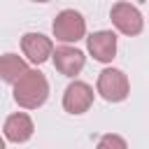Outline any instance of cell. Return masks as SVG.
<instances>
[{
    "label": "cell",
    "instance_id": "1",
    "mask_svg": "<svg viewBox=\"0 0 149 149\" xmlns=\"http://www.w3.org/2000/svg\"><path fill=\"white\" fill-rule=\"evenodd\" d=\"M49 98V81L40 70H26L14 81V100L23 109H37Z\"/></svg>",
    "mask_w": 149,
    "mask_h": 149
},
{
    "label": "cell",
    "instance_id": "2",
    "mask_svg": "<svg viewBox=\"0 0 149 149\" xmlns=\"http://www.w3.org/2000/svg\"><path fill=\"white\" fill-rule=\"evenodd\" d=\"M54 37L63 44H74L79 40L86 37V19L77 12V9H63L56 14L54 23H51Z\"/></svg>",
    "mask_w": 149,
    "mask_h": 149
},
{
    "label": "cell",
    "instance_id": "3",
    "mask_svg": "<svg viewBox=\"0 0 149 149\" xmlns=\"http://www.w3.org/2000/svg\"><path fill=\"white\" fill-rule=\"evenodd\" d=\"M95 91L100 93V98H105L107 102H121L128 98L130 93V81L128 77L116 70V68H105L100 74H98V84H95Z\"/></svg>",
    "mask_w": 149,
    "mask_h": 149
},
{
    "label": "cell",
    "instance_id": "4",
    "mask_svg": "<svg viewBox=\"0 0 149 149\" xmlns=\"http://www.w3.org/2000/svg\"><path fill=\"white\" fill-rule=\"evenodd\" d=\"M109 19H112L114 28H116L119 33L128 35V37H133V35H140V33H142V28H144L142 12H140L135 5L126 2V0H119V2H114V5H112Z\"/></svg>",
    "mask_w": 149,
    "mask_h": 149
},
{
    "label": "cell",
    "instance_id": "5",
    "mask_svg": "<svg viewBox=\"0 0 149 149\" xmlns=\"http://www.w3.org/2000/svg\"><path fill=\"white\" fill-rule=\"evenodd\" d=\"M93 105V88L86 81H72L63 93V109L68 114H84Z\"/></svg>",
    "mask_w": 149,
    "mask_h": 149
},
{
    "label": "cell",
    "instance_id": "6",
    "mask_svg": "<svg viewBox=\"0 0 149 149\" xmlns=\"http://www.w3.org/2000/svg\"><path fill=\"white\" fill-rule=\"evenodd\" d=\"M21 51H23V56L33 65H40V63H44V61L51 58L54 42L47 35H42V33H26L21 37Z\"/></svg>",
    "mask_w": 149,
    "mask_h": 149
},
{
    "label": "cell",
    "instance_id": "7",
    "mask_svg": "<svg viewBox=\"0 0 149 149\" xmlns=\"http://www.w3.org/2000/svg\"><path fill=\"white\" fill-rule=\"evenodd\" d=\"M51 58H54V68H56L61 74H65V77L79 74V72L84 70V63H86L84 51H79V49L70 47V44L56 47L54 54H51Z\"/></svg>",
    "mask_w": 149,
    "mask_h": 149
},
{
    "label": "cell",
    "instance_id": "8",
    "mask_svg": "<svg viewBox=\"0 0 149 149\" xmlns=\"http://www.w3.org/2000/svg\"><path fill=\"white\" fill-rule=\"evenodd\" d=\"M86 47H88V54L98 63H112V58L116 56V35L112 30L91 33L86 37Z\"/></svg>",
    "mask_w": 149,
    "mask_h": 149
},
{
    "label": "cell",
    "instance_id": "9",
    "mask_svg": "<svg viewBox=\"0 0 149 149\" xmlns=\"http://www.w3.org/2000/svg\"><path fill=\"white\" fill-rule=\"evenodd\" d=\"M2 133H5V137H7L9 142L23 144V142H28V140L33 137L35 123H33V119H30L26 112H16V114H9V116L5 119Z\"/></svg>",
    "mask_w": 149,
    "mask_h": 149
},
{
    "label": "cell",
    "instance_id": "10",
    "mask_svg": "<svg viewBox=\"0 0 149 149\" xmlns=\"http://www.w3.org/2000/svg\"><path fill=\"white\" fill-rule=\"evenodd\" d=\"M26 70H28V63L19 54H2L0 56V79L2 81L14 84Z\"/></svg>",
    "mask_w": 149,
    "mask_h": 149
},
{
    "label": "cell",
    "instance_id": "11",
    "mask_svg": "<svg viewBox=\"0 0 149 149\" xmlns=\"http://www.w3.org/2000/svg\"><path fill=\"white\" fill-rule=\"evenodd\" d=\"M95 149H128V144H126V140H123L121 135L107 133V135H102V137L98 140V147H95Z\"/></svg>",
    "mask_w": 149,
    "mask_h": 149
},
{
    "label": "cell",
    "instance_id": "12",
    "mask_svg": "<svg viewBox=\"0 0 149 149\" xmlns=\"http://www.w3.org/2000/svg\"><path fill=\"white\" fill-rule=\"evenodd\" d=\"M0 149H5V140L2 137H0Z\"/></svg>",
    "mask_w": 149,
    "mask_h": 149
},
{
    "label": "cell",
    "instance_id": "13",
    "mask_svg": "<svg viewBox=\"0 0 149 149\" xmlns=\"http://www.w3.org/2000/svg\"><path fill=\"white\" fill-rule=\"evenodd\" d=\"M33 2H49V0H33Z\"/></svg>",
    "mask_w": 149,
    "mask_h": 149
}]
</instances>
